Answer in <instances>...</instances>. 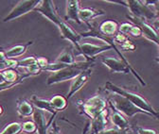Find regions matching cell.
I'll return each instance as SVG.
<instances>
[{"instance_id": "cell-33", "label": "cell", "mask_w": 159, "mask_h": 134, "mask_svg": "<svg viewBox=\"0 0 159 134\" xmlns=\"http://www.w3.org/2000/svg\"><path fill=\"white\" fill-rule=\"evenodd\" d=\"M50 134H61L60 133V130H59V128L57 127V125L55 123H53L51 125V131H50Z\"/></svg>"}, {"instance_id": "cell-11", "label": "cell", "mask_w": 159, "mask_h": 134, "mask_svg": "<svg viewBox=\"0 0 159 134\" xmlns=\"http://www.w3.org/2000/svg\"><path fill=\"white\" fill-rule=\"evenodd\" d=\"M58 28H59L60 31H61L62 37L64 39L69 41L74 45L75 50H77L80 44H81V39H82L81 34L77 33L65 20L61 23V25H60Z\"/></svg>"}, {"instance_id": "cell-7", "label": "cell", "mask_w": 159, "mask_h": 134, "mask_svg": "<svg viewBox=\"0 0 159 134\" xmlns=\"http://www.w3.org/2000/svg\"><path fill=\"white\" fill-rule=\"evenodd\" d=\"M113 46L108 44L104 45H97L90 43H84L80 44L78 49L76 50V55H82L85 57L86 59H94L98 54L105 52L107 50H111Z\"/></svg>"}, {"instance_id": "cell-8", "label": "cell", "mask_w": 159, "mask_h": 134, "mask_svg": "<svg viewBox=\"0 0 159 134\" xmlns=\"http://www.w3.org/2000/svg\"><path fill=\"white\" fill-rule=\"evenodd\" d=\"M35 11L39 13H41L43 16H45L48 19V20L52 22L57 27H59L64 21L63 19L60 17V15L57 13L54 8V3L50 1V0H43L41 4L39 5V7L36 8Z\"/></svg>"}, {"instance_id": "cell-6", "label": "cell", "mask_w": 159, "mask_h": 134, "mask_svg": "<svg viewBox=\"0 0 159 134\" xmlns=\"http://www.w3.org/2000/svg\"><path fill=\"white\" fill-rule=\"evenodd\" d=\"M112 103L114 104L115 108L122 113H124L125 115L127 116H133L134 115L135 113H147L146 111L138 109L137 107H135L133 103H131L127 98L121 97V95H118V94H114L113 97L111 99ZM149 114V113H148Z\"/></svg>"}, {"instance_id": "cell-38", "label": "cell", "mask_w": 159, "mask_h": 134, "mask_svg": "<svg viewBox=\"0 0 159 134\" xmlns=\"http://www.w3.org/2000/svg\"><path fill=\"white\" fill-rule=\"evenodd\" d=\"M3 111H4V110H3V108H2L1 106H0V116H1L2 114H3Z\"/></svg>"}, {"instance_id": "cell-2", "label": "cell", "mask_w": 159, "mask_h": 134, "mask_svg": "<svg viewBox=\"0 0 159 134\" xmlns=\"http://www.w3.org/2000/svg\"><path fill=\"white\" fill-rule=\"evenodd\" d=\"M105 89L116 93V94H118V95H121V97L127 98L131 103H133L135 107H137L138 109H140L144 111H146L147 113H149L150 115H152V116H155L157 118H159V114L153 110V108L149 104V102L144 99L141 95H139L137 93H134L133 92H130V91H127L123 88H120L118 87L115 84H113L112 82L110 81H107L106 84H105Z\"/></svg>"}, {"instance_id": "cell-29", "label": "cell", "mask_w": 159, "mask_h": 134, "mask_svg": "<svg viewBox=\"0 0 159 134\" xmlns=\"http://www.w3.org/2000/svg\"><path fill=\"white\" fill-rule=\"evenodd\" d=\"M130 34L132 36H134V37H140L142 35V30H141V28H139L138 26H134V25L132 29H131V31H130Z\"/></svg>"}, {"instance_id": "cell-36", "label": "cell", "mask_w": 159, "mask_h": 134, "mask_svg": "<svg viewBox=\"0 0 159 134\" xmlns=\"http://www.w3.org/2000/svg\"><path fill=\"white\" fill-rule=\"evenodd\" d=\"M152 27L157 30V29H159V17L156 19V20L154 21V23H153V25H152Z\"/></svg>"}, {"instance_id": "cell-13", "label": "cell", "mask_w": 159, "mask_h": 134, "mask_svg": "<svg viewBox=\"0 0 159 134\" xmlns=\"http://www.w3.org/2000/svg\"><path fill=\"white\" fill-rule=\"evenodd\" d=\"M118 25L114 20H106L99 26L98 32L105 37L115 38L118 33Z\"/></svg>"}, {"instance_id": "cell-32", "label": "cell", "mask_w": 159, "mask_h": 134, "mask_svg": "<svg viewBox=\"0 0 159 134\" xmlns=\"http://www.w3.org/2000/svg\"><path fill=\"white\" fill-rule=\"evenodd\" d=\"M138 134H156V132L154 130H152V129L138 128Z\"/></svg>"}, {"instance_id": "cell-15", "label": "cell", "mask_w": 159, "mask_h": 134, "mask_svg": "<svg viewBox=\"0 0 159 134\" xmlns=\"http://www.w3.org/2000/svg\"><path fill=\"white\" fill-rule=\"evenodd\" d=\"M33 121L36 125L38 134H47L48 133V124L45 118V114L42 110L36 109L32 114Z\"/></svg>"}, {"instance_id": "cell-20", "label": "cell", "mask_w": 159, "mask_h": 134, "mask_svg": "<svg viewBox=\"0 0 159 134\" xmlns=\"http://www.w3.org/2000/svg\"><path fill=\"white\" fill-rule=\"evenodd\" d=\"M18 112L21 116L28 117L32 115L34 112V109L30 103H29L27 100L24 99L18 104Z\"/></svg>"}, {"instance_id": "cell-26", "label": "cell", "mask_w": 159, "mask_h": 134, "mask_svg": "<svg viewBox=\"0 0 159 134\" xmlns=\"http://www.w3.org/2000/svg\"><path fill=\"white\" fill-rule=\"evenodd\" d=\"M22 131H24L26 133H30V134L34 133L35 131H37V128H36L35 123L30 122V121L25 122L22 125Z\"/></svg>"}, {"instance_id": "cell-24", "label": "cell", "mask_w": 159, "mask_h": 134, "mask_svg": "<svg viewBox=\"0 0 159 134\" xmlns=\"http://www.w3.org/2000/svg\"><path fill=\"white\" fill-rule=\"evenodd\" d=\"M37 63V59L35 57H28V58H25L23 60L17 61V67H23V68H28L33 64Z\"/></svg>"}, {"instance_id": "cell-9", "label": "cell", "mask_w": 159, "mask_h": 134, "mask_svg": "<svg viewBox=\"0 0 159 134\" xmlns=\"http://www.w3.org/2000/svg\"><path fill=\"white\" fill-rule=\"evenodd\" d=\"M84 111L92 119H96L105 111L106 102L99 97H94L84 105Z\"/></svg>"}, {"instance_id": "cell-3", "label": "cell", "mask_w": 159, "mask_h": 134, "mask_svg": "<svg viewBox=\"0 0 159 134\" xmlns=\"http://www.w3.org/2000/svg\"><path fill=\"white\" fill-rule=\"evenodd\" d=\"M127 2V7L129 8L130 11L132 12L133 16L143 19V20H152L156 18L158 15L156 11L152 9L150 5H146V2L138 1V0H129Z\"/></svg>"}, {"instance_id": "cell-23", "label": "cell", "mask_w": 159, "mask_h": 134, "mask_svg": "<svg viewBox=\"0 0 159 134\" xmlns=\"http://www.w3.org/2000/svg\"><path fill=\"white\" fill-rule=\"evenodd\" d=\"M22 131V125L19 123H11L8 125L0 134H19Z\"/></svg>"}, {"instance_id": "cell-30", "label": "cell", "mask_w": 159, "mask_h": 134, "mask_svg": "<svg viewBox=\"0 0 159 134\" xmlns=\"http://www.w3.org/2000/svg\"><path fill=\"white\" fill-rule=\"evenodd\" d=\"M37 63L38 65L41 67V69H43L45 66H47L49 63L48 61L46 59V58H43V57H41V58H37Z\"/></svg>"}, {"instance_id": "cell-18", "label": "cell", "mask_w": 159, "mask_h": 134, "mask_svg": "<svg viewBox=\"0 0 159 134\" xmlns=\"http://www.w3.org/2000/svg\"><path fill=\"white\" fill-rule=\"evenodd\" d=\"M31 101L32 103L36 106L37 109L39 110H48L51 113H56L55 110L53 109L52 105H51V102L50 100H46V99H43V98H40L36 95H33L32 98H31Z\"/></svg>"}, {"instance_id": "cell-5", "label": "cell", "mask_w": 159, "mask_h": 134, "mask_svg": "<svg viewBox=\"0 0 159 134\" xmlns=\"http://www.w3.org/2000/svg\"><path fill=\"white\" fill-rule=\"evenodd\" d=\"M42 0H22L19 1L15 7L11 11V12L4 18L3 22H10L14 19L21 17L31 11H35L37 7L41 4Z\"/></svg>"}, {"instance_id": "cell-37", "label": "cell", "mask_w": 159, "mask_h": 134, "mask_svg": "<svg viewBox=\"0 0 159 134\" xmlns=\"http://www.w3.org/2000/svg\"><path fill=\"white\" fill-rule=\"evenodd\" d=\"M5 78H4V76H3V73L2 72H0V85L3 84L5 82Z\"/></svg>"}, {"instance_id": "cell-14", "label": "cell", "mask_w": 159, "mask_h": 134, "mask_svg": "<svg viewBox=\"0 0 159 134\" xmlns=\"http://www.w3.org/2000/svg\"><path fill=\"white\" fill-rule=\"evenodd\" d=\"M66 20H72L77 24L81 25L82 22L79 19V11H80V1L78 0H70L66 2Z\"/></svg>"}, {"instance_id": "cell-35", "label": "cell", "mask_w": 159, "mask_h": 134, "mask_svg": "<svg viewBox=\"0 0 159 134\" xmlns=\"http://www.w3.org/2000/svg\"><path fill=\"white\" fill-rule=\"evenodd\" d=\"M6 55H5V51H0V62L2 61H6Z\"/></svg>"}, {"instance_id": "cell-19", "label": "cell", "mask_w": 159, "mask_h": 134, "mask_svg": "<svg viewBox=\"0 0 159 134\" xmlns=\"http://www.w3.org/2000/svg\"><path fill=\"white\" fill-rule=\"evenodd\" d=\"M54 63H62V64H66V65H71V64L76 63L77 61L75 59V57H74L72 51L68 50V49H66L61 55L58 57Z\"/></svg>"}, {"instance_id": "cell-39", "label": "cell", "mask_w": 159, "mask_h": 134, "mask_svg": "<svg viewBox=\"0 0 159 134\" xmlns=\"http://www.w3.org/2000/svg\"><path fill=\"white\" fill-rule=\"evenodd\" d=\"M155 62H157V63H159V58H156V59H155Z\"/></svg>"}, {"instance_id": "cell-16", "label": "cell", "mask_w": 159, "mask_h": 134, "mask_svg": "<svg viewBox=\"0 0 159 134\" xmlns=\"http://www.w3.org/2000/svg\"><path fill=\"white\" fill-rule=\"evenodd\" d=\"M32 44H33V42L30 41V42H28L27 44L14 45L11 48L6 50L5 51L6 59L7 60H13V58H17V57H20V56L24 55L26 53V51L28 50L29 46L31 45Z\"/></svg>"}, {"instance_id": "cell-17", "label": "cell", "mask_w": 159, "mask_h": 134, "mask_svg": "<svg viewBox=\"0 0 159 134\" xmlns=\"http://www.w3.org/2000/svg\"><path fill=\"white\" fill-rule=\"evenodd\" d=\"M101 15H104V12L102 11H98L90 8L82 9L79 11V19L82 23H87L90 20H92V19Z\"/></svg>"}, {"instance_id": "cell-27", "label": "cell", "mask_w": 159, "mask_h": 134, "mask_svg": "<svg viewBox=\"0 0 159 134\" xmlns=\"http://www.w3.org/2000/svg\"><path fill=\"white\" fill-rule=\"evenodd\" d=\"M133 24H130V23H123L122 25L119 26L118 28V32L119 33H122L124 35L126 34H130V31L133 28Z\"/></svg>"}, {"instance_id": "cell-21", "label": "cell", "mask_w": 159, "mask_h": 134, "mask_svg": "<svg viewBox=\"0 0 159 134\" xmlns=\"http://www.w3.org/2000/svg\"><path fill=\"white\" fill-rule=\"evenodd\" d=\"M50 102H51V105H52L53 109L55 110V111L63 110L67 105L66 98L64 97L63 95H55V97H53L50 99Z\"/></svg>"}, {"instance_id": "cell-25", "label": "cell", "mask_w": 159, "mask_h": 134, "mask_svg": "<svg viewBox=\"0 0 159 134\" xmlns=\"http://www.w3.org/2000/svg\"><path fill=\"white\" fill-rule=\"evenodd\" d=\"M15 66H17V61H15V60L2 61V62H0V72L10 69V68H13Z\"/></svg>"}, {"instance_id": "cell-12", "label": "cell", "mask_w": 159, "mask_h": 134, "mask_svg": "<svg viewBox=\"0 0 159 134\" xmlns=\"http://www.w3.org/2000/svg\"><path fill=\"white\" fill-rule=\"evenodd\" d=\"M91 72H92L91 68L86 69L80 74L76 79L73 80L70 89H69V92L67 93V95H66L67 98H71L78 91L81 90L86 84V82L88 81L90 76H91Z\"/></svg>"}, {"instance_id": "cell-34", "label": "cell", "mask_w": 159, "mask_h": 134, "mask_svg": "<svg viewBox=\"0 0 159 134\" xmlns=\"http://www.w3.org/2000/svg\"><path fill=\"white\" fill-rule=\"evenodd\" d=\"M150 3L152 4L153 10L156 11L157 15H159V1H153V2H150Z\"/></svg>"}, {"instance_id": "cell-22", "label": "cell", "mask_w": 159, "mask_h": 134, "mask_svg": "<svg viewBox=\"0 0 159 134\" xmlns=\"http://www.w3.org/2000/svg\"><path fill=\"white\" fill-rule=\"evenodd\" d=\"M112 122L119 128L124 129L128 127V121L119 112H115L112 115Z\"/></svg>"}, {"instance_id": "cell-4", "label": "cell", "mask_w": 159, "mask_h": 134, "mask_svg": "<svg viewBox=\"0 0 159 134\" xmlns=\"http://www.w3.org/2000/svg\"><path fill=\"white\" fill-rule=\"evenodd\" d=\"M101 62L113 73H123L128 74L130 72H133L134 76L137 79V80L140 82L141 85L145 86L146 83L143 81V80L138 76V74L131 67L130 64H127L122 60H117L116 58H111V57H103L101 59Z\"/></svg>"}, {"instance_id": "cell-10", "label": "cell", "mask_w": 159, "mask_h": 134, "mask_svg": "<svg viewBox=\"0 0 159 134\" xmlns=\"http://www.w3.org/2000/svg\"><path fill=\"white\" fill-rule=\"evenodd\" d=\"M128 18H130L133 22H134L136 24V26H138L141 28L142 35L146 38V39L156 44L159 46V33L152 26L148 24L145 20H143V19L136 18L133 15H130V16L128 15Z\"/></svg>"}, {"instance_id": "cell-1", "label": "cell", "mask_w": 159, "mask_h": 134, "mask_svg": "<svg viewBox=\"0 0 159 134\" xmlns=\"http://www.w3.org/2000/svg\"><path fill=\"white\" fill-rule=\"evenodd\" d=\"M94 61L95 60L92 59L86 62H77L74 64H71L57 72H54L48 78L47 84L52 85V84L60 83L63 81H66L69 80H74L83 71L91 68L94 64Z\"/></svg>"}, {"instance_id": "cell-28", "label": "cell", "mask_w": 159, "mask_h": 134, "mask_svg": "<svg viewBox=\"0 0 159 134\" xmlns=\"http://www.w3.org/2000/svg\"><path fill=\"white\" fill-rule=\"evenodd\" d=\"M120 46H121V48H122L124 51H128V50L133 51V50L135 49V45H134L133 44V42H131L130 40H126L123 44L120 45Z\"/></svg>"}, {"instance_id": "cell-31", "label": "cell", "mask_w": 159, "mask_h": 134, "mask_svg": "<svg viewBox=\"0 0 159 134\" xmlns=\"http://www.w3.org/2000/svg\"><path fill=\"white\" fill-rule=\"evenodd\" d=\"M98 134H127V133H123L121 131H117V130H114V129H109L106 131H102Z\"/></svg>"}]
</instances>
